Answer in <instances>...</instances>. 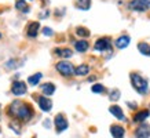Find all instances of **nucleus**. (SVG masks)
Wrapping results in <instances>:
<instances>
[{
	"label": "nucleus",
	"mask_w": 150,
	"mask_h": 138,
	"mask_svg": "<svg viewBox=\"0 0 150 138\" xmlns=\"http://www.w3.org/2000/svg\"><path fill=\"white\" fill-rule=\"evenodd\" d=\"M8 115L13 116V117H17V119L21 120H29L32 117V109L30 106L25 104L22 101H14L8 108Z\"/></svg>",
	"instance_id": "f257e3e1"
},
{
	"label": "nucleus",
	"mask_w": 150,
	"mask_h": 138,
	"mask_svg": "<svg viewBox=\"0 0 150 138\" xmlns=\"http://www.w3.org/2000/svg\"><path fill=\"white\" fill-rule=\"evenodd\" d=\"M129 78H131V83H132V86H134V88H135L139 94L145 95V94L149 92V84H147V80L142 78L141 75L131 73Z\"/></svg>",
	"instance_id": "f03ea898"
},
{
	"label": "nucleus",
	"mask_w": 150,
	"mask_h": 138,
	"mask_svg": "<svg viewBox=\"0 0 150 138\" xmlns=\"http://www.w3.org/2000/svg\"><path fill=\"white\" fill-rule=\"evenodd\" d=\"M128 7L134 11H146L150 9V0H131L128 3Z\"/></svg>",
	"instance_id": "7ed1b4c3"
},
{
	"label": "nucleus",
	"mask_w": 150,
	"mask_h": 138,
	"mask_svg": "<svg viewBox=\"0 0 150 138\" xmlns=\"http://www.w3.org/2000/svg\"><path fill=\"white\" fill-rule=\"evenodd\" d=\"M57 70H58L61 75H64V76H73L74 73V68H73V65L68 61H61L57 64Z\"/></svg>",
	"instance_id": "20e7f679"
},
{
	"label": "nucleus",
	"mask_w": 150,
	"mask_h": 138,
	"mask_svg": "<svg viewBox=\"0 0 150 138\" xmlns=\"http://www.w3.org/2000/svg\"><path fill=\"white\" fill-rule=\"evenodd\" d=\"M110 47H112V41H110L109 37H100L98 40L95 41V48L96 51H106V50H110Z\"/></svg>",
	"instance_id": "39448f33"
},
{
	"label": "nucleus",
	"mask_w": 150,
	"mask_h": 138,
	"mask_svg": "<svg viewBox=\"0 0 150 138\" xmlns=\"http://www.w3.org/2000/svg\"><path fill=\"white\" fill-rule=\"evenodd\" d=\"M54 123H55V127H57V131L58 133H62V131H65V130L68 129V120L65 119V116L62 115V113H59V115L55 116L54 119Z\"/></svg>",
	"instance_id": "423d86ee"
},
{
	"label": "nucleus",
	"mask_w": 150,
	"mask_h": 138,
	"mask_svg": "<svg viewBox=\"0 0 150 138\" xmlns=\"http://www.w3.org/2000/svg\"><path fill=\"white\" fill-rule=\"evenodd\" d=\"M11 91H13L14 95H23L26 92V84L23 82H19V80H15L11 86Z\"/></svg>",
	"instance_id": "0eeeda50"
},
{
	"label": "nucleus",
	"mask_w": 150,
	"mask_h": 138,
	"mask_svg": "<svg viewBox=\"0 0 150 138\" xmlns=\"http://www.w3.org/2000/svg\"><path fill=\"white\" fill-rule=\"evenodd\" d=\"M37 97V102H39V106H40L41 110L44 112H50L51 108H52V101H51L48 97H40V95H36Z\"/></svg>",
	"instance_id": "6e6552de"
},
{
	"label": "nucleus",
	"mask_w": 150,
	"mask_h": 138,
	"mask_svg": "<svg viewBox=\"0 0 150 138\" xmlns=\"http://www.w3.org/2000/svg\"><path fill=\"white\" fill-rule=\"evenodd\" d=\"M135 137L137 138H149L150 137V126L149 124H141L135 130Z\"/></svg>",
	"instance_id": "1a4fd4ad"
},
{
	"label": "nucleus",
	"mask_w": 150,
	"mask_h": 138,
	"mask_svg": "<svg viewBox=\"0 0 150 138\" xmlns=\"http://www.w3.org/2000/svg\"><path fill=\"white\" fill-rule=\"evenodd\" d=\"M110 134H112L114 138H123L124 134H125V130H124L123 126L113 124V126H110Z\"/></svg>",
	"instance_id": "9d476101"
},
{
	"label": "nucleus",
	"mask_w": 150,
	"mask_h": 138,
	"mask_svg": "<svg viewBox=\"0 0 150 138\" xmlns=\"http://www.w3.org/2000/svg\"><path fill=\"white\" fill-rule=\"evenodd\" d=\"M129 36H127V35H124V36H120L117 39V40L114 41V44H116V47L117 48H120V50H123V48H125V47L129 44Z\"/></svg>",
	"instance_id": "9b49d317"
},
{
	"label": "nucleus",
	"mask_w": 150,
	"mask_h": 138,
	"mask_svg": "<svg viewBox=\"0 0 150 138\" xmlns=\"http://www.w3.org/2000/svg\"><path fill=\"white\" fill-rule=\"evenodd\" d=\"M149 115H150V112L147 109H146V110H141V112L135 113L132 119H134V122H135V123H143V122L149 117Z\"/></svg>",
	"instance_id": "f8f14e48"
},
{
	"label": "nucleus",
	"mask_w": 150,
	"mask_h": 138,
	"mask_svg": "<svg viewBox=\"0 0 150 138\" xmlns=\"http://www.w3.org/2000/svg\"><path fill=\"white\" fill-rule=\"evenodd\" d=\"M39 28H40V23L39 22H30L29 26H28V36L29 37H36L37 33H39Z\"/></svg>",
	"instance_id": "ddd939ff"
},
{
	"label": "nucleus",
	"mask_w": 150,
	"mask_h": 138,
	"mask_svg": "<svg viewBox=\"0 0 150 138\" xmlns=\"http://www.w3.org/2000/svg\"><path fill=\"white\" fill-rule=\"evenodd\" d=\"M109 112L112 113L113 116H116L118 120H125V116H124V113H123V109L120 108V106H117V105H112L109 108Z\"/></svg>",
	"instance_id": "4468645a"
},
{
	"label": "nucleus",
	"mask_w": 150,
	"mask_h": 138,
	"mask_svg": "<svg viewBox=\"0 0 150 138\" xmlns=\"http://www.w3.org/2000/svg\"><path fill=\"white\" fill-rule=\"evenodd\" d=\"M88 72H90V66L86 64L79 65L77 68L74 69V75H77V76H86V75H88Z\"/></svg>",
	"instance_id": "2eb2a0df"
},
{
	"label": "nucleus",
	"mask_w": 150,
	"mask_h": 138,
	"mask_svg": "<svg viewBox=\"0 0 150 138\" xmlns=\"http://www.w3.org/2000/svg\"><path fill=\"white\" fill-rule=\"evenodd\" d=\"M41 91L44 92L46 95H52L55 92V86L52 83H44V84L41 86Z\"/></svg>",
	"instance_id": "dca6fc26"
},
{
	"label": "nucleus",
	"mask_w": 150,
	"mask_h": 138,
	"mask_svg": "<svg viewBox=\"0 0 150 138\" xmlns=\"http://www.w3.org/2000/svg\"><path fill=\"white\" fill-rule=\"evenodd\" d=\"M74 47H76V50L79 53H84V51L88 50V41L86 40H79L74 43Z\"/></svg>",
	"instance_id": "f3484780"
},
{
	"label": "nucleus",
	"mask_w": 150,
	"mask_h": 138,
	"mask_svg": "<svg viewBox=\"0 0 150 138\" xmlns=\"http://www.w3.org/2000/svg\"><path fill=\"white\" fill-rule=\"evenodd\" d=\"M55 54L59 55V57H62V58H70L72 57V50H69V48H57L55 50Z\"/></svg>",
	"instance_id": "a211bd4d"
},
{
	"label": "nucleus",
	"mask_w": 150,
	"mask_h": 138,
	"mask_svg": "<svg viewBox=\"0 0 150 138\" xmlns=\"http://www.w3.org/2000/svg\"><path fill=\"white\" fill-rule=\"evenodd\" d=\"M138 50L141 51L143 55H147V57H150V44H147V43H139L138 44Z\"/></svg>",
	"instance_id": "6ab92c4d"
},
{
	"label": "nucleus",
	"mask_w": 150,
	"mask_h": 138,
	"mask_svg": "<svg viewBox=\"0 0 150 138\" xmlns=\"http://www.w3.org/2000/svg\"><path fill=\"white\" fill-rule=\"evenodd\" d=\"M15 7L19 10V11H23V13H29V7L25 3V0H17L15 1Z\"/></svg>",
	"instance_id": "aec40b11"
},
{
	"label": "nucleus",
	"mask_w": 150,
	"mask_h": 138,
	"mask_svg": "<svg viewBox=\"0 0 150 138\" xmlns=\"http://www.w3.org/2000/svg\"><path fill=\"white\" fill-rule=\"evenodd\" d=\"M77 7L80 10H88L91 7V0H77Z\"/></svg>",
	"instance_id": "412c9836"
},
{
	"label": "nucleus",
	"mask_w": 150,
	"mask_h": 138,
	"mask_svg": "<svg viewBox=\"0 0 150 138\" xmlns=\"http://www.w3.org/2000/svg\"><path fill=\"white\" fill-rule=\"evenodd\" d=\"M43 78V75L39 72V73H36V75H33V76H30V78L28 79V83L29 84H32V86H36L37 83L40 82V79Z\"/></svg>",
	"instance_id": "4be33fe9"
},
{
	"label": "nucleus",
	"mask_w": 150,
	"mask_h": 138,
	"mask_svg": "<svg viewBox=\"0 0 150 138\" xmlns=\"http://www.w3.org/2000/svg\"><path fill=\"white\" fill-rule=\"evenodd\" d=\"M76 33H77L79 36H81V37H88L90 35H91L88 29H86V28H83V26H79L77 29H76Z\"/></svg>",
	"instance_id": "5701e85b"
},
{
	"label": "nucleus",
	"mask_w": 150,
	"mask_h": 138,
	"mask_svg": "<svg viewBox=\"0 0 150 138\" xmlns=\"http://www.w3.org/2000/svg\"><path fill=\"white\" fill-rule=\"evenodd\" d=\"M21 61H18V60H10V61H7V64H6V68H18V66H21Z\"/></svg>",
	"instance_id": "b1692460"
},
{
	"label": "nucleus",
	"mask_w": 150,
	"mask_h": 138,
	"mask_svg": "<svg viewBox=\"0 0 150 138\" xmlns=\"http://www.w3.org/2000/svg\"><path fill=\"white\" fill-rule=\"evenodd\" d=\"M118 98H120V90H112V92H110V100L112 101H117Z\"/></svg>",
	"instance_id": "393cba45"
},
{
	"label": "nucleus",
	"mask_w": 150,
	"mask_h": 138,
	"mask_svg": "<svg viewBox=\"0 0 150 138\" xmlns=\"http://www.w3.org/2000/svg\"><path fill=\"white\" fill-rule=\"evenodd\" d=\"M92 92H103L105 91V87L102 86V84H94L91 87Z\"/></svg>",
	"instance_id": "a878e982"
},
{
	"label": "nucleus",
	"mask_w": 150,
	"mask_h": 138,
	"mask_svg": "<svg viewBox=\"0 0 150 138\" xmlns=\"http://www.w3.org/2000/svg\"><path fill=\"white\" fill-rule=\"evenodd\" d=\"M10 127H11V129H14L15 134H21V127H19V124L17 123V122H13V123H10Z\"/></svg>",
	"instance_id": "bb28decb"
},
{
	"label": "nucleus",
	"mask_w": 150,
	"mask_h": 138,
	"mask_svg": "<svg viewBox=\"0 0 150 138\" xmlns=\"http://www.w3.org/2000/svg\"><path fill=\"white\" fill-rule=\"evenodd\" d=\"M43 33H44V35H46V36H52V29H51V28H44V29H43Z\"/></svg>",
	"instance_id": "cd10ccee"
},
{
	"label": "nucleus",
	"mask_w": 150,
	"mask_h": 138,
	"mask_svg": "<svg viewBox=\"0 0 150 138\" xmlns=\"http://www.w3.org/2000/svg\"><path fill=\"white\" fill-rule=\"evenodd\" d=\"M0 37H1V33H0Z\"/></svg>",
	"instance_id": "c85d7f7f"
}]
</instances>
